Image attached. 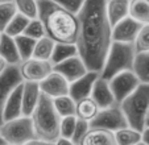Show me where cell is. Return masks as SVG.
I'll list each match as a JSON object with an SVG mask.
<instances>
[{
    "label": "cell",
    "mask_w": 149,
    "mask_h": 145,
    "mask_svg": "<svg viewBox=\"0 0 149 145\" xmlns=\"http://www.w3.org/2000/svg\"><path fill=\"white\" fill-rule=\"evenodd\" d=\"M106 3L107 0H84L77 13V50L86 67L99 74L112 44V26L107 17Z\"/></svg>",
    "instance_id": "obj_1"
},
{
    "label": "cell",
    "mask_w": 149,
    "mask_h": 145,
    "mask_svg": "<svg viewBox=\"0 0 149 145\" xmlns=\"http://www.w3.org/2000/svg\"><path fill=\"white\" fill-rule=\"evenodd\" d=\"M38 19L42 21L46 36L61 44H75L78 36L77 15L59 7L53 0H37Z\"/></svg>",
    "instance_id": "obj_2"
},
{
    "label": "cell",
    "mask_w": 149,
    "mask_h": 145,
    "mask_svg": "<svg viewBox=\"0 0 149 145\" xmlns=\"http://www.w3.org/2000/svg\"><path fill=\"white\" fill-rule=\"evenodd\" d=\"M31 119L37 139L46 140V141L52 142L59 139L61 116L57 114L52 98H49L41 92L38 103L32 112Z\"/></svg>",
    "instance_id": "obj_3"
},
{
    "label": "cell",
    "mask_w": 149,
    "mask_h": 145,
    "mask_svg": "<svg viewBox=\"0 0 149 145\" xmlns=\"http://www.w3.org/2000/svg\"><path fill=\"white\" fill-rule=\"evenodd\" d=\"M119 106L125 116L128 127L141 132L144 129L145 115L149 109V84L140 83Z\"/></svg>",
    "instance_id": "obj_4"
},
{
    "label": "cell",
    "mask_w": 149,
    "mask_h": 145,
    "mask_svg": "<svg viewBox=\"0 0 149 145\" xmlns=\"http://www.w3.org/2000/svg\"><path fill=\"white\" fill-rule=\"evenodd\" d=\"M135 56L136 52L133 44L112 41L99 75L108 81L119 72L132 70Z\"/></svg>",
    "instance_id": "obj_5"
},
{
    "label": "cell",
    "mask_w": 149,
    "mask_h": 145,
    "mask_svg": "<svg viewBox=\"0 0 149 145\" xmlns=\"http://www.w3.org/2000/svg\"><path fill=\"white\" fill-rule=\"evenodd\" d=\"M0 135L8 145H24L36 139L31 116H20L7 120L0 125Z\"/></svg>",
    "instance_id": "obj_6"
},
{
    "label": "cell",
    "mask_w": 149,
    "mask_h": 145,
    "mask_svg": "<svg viewBox=\"0 0 149 145\" xmlns=\"http://www.w3.org/2000/svg\"><path fill=\"white\" fill-rule=\"evenodd\" d=\"M88 124L91 128H102L111 132H116L128 127L127 119L119 104H113L107 108H100L95 117L88 121Z\"/></svg>",
    "instance_id": "obj_7"
},
{
    "label": "cell",
    "mask_w": 149,
    "mask_h": 145,
    "mask_svg": "<svg viewBox=\"0 0 149 145\" xmlns=\"http://www.w3.org/2000/svg\"><path fill=\"white\" fill-rule=\"evenodd\" d=\"M108 83H110V89L112 91L115 102L120 104L128 95L132 94L137 89L140 81L133 72V70H125L108 79Z\"/></svg>",
    "instance_id": "obj_8"
},
{
    "label": "cell",
    "mask_w": 149,
    "mask_h": 145,
    "mask_svg": "<svg viewBox=\"0 0 149 145\" xmlns=\"http://www.w3.org/2000/svg\"><path fill=\"white\" fill-rule=\"evenodd\" d=\"M19 70L21 77H23V81L40 83L53 71V63L50 61H44V59L31 57L25 61L20 62Z\"/></svg>",
    "instance_id": "obj_9"
},
{
    "label": "cell",
    "mask_w": 149,
    "mask_h": 145,
    "mask_svg": "<svg viewBox=\"0 0 149 145\" xmlns=\"http://www.w3.org/2000/svg\"><path fill=\"white\" fill-rule=\"evenodd\" d=\"M23 82V77L20 74L19 65H8L6 71L0 74V125L4 123L3 108L9 92Z\"/></svg>",
    "instance_id": "obj_10"
},
{
    "label": "cell",
    "mask_w": 149,
    "mask_h": 145,
    "mask_svg": "<svg viewBox=\"0 0 149 145\" xmlns=\"http://www.w3.org/2000/svg\"><path fill=\"white\" fill-rule=\"evenodd\" d=\"M53 70L59 72L62 77H65V79L69 83L81 78L82 75H84L88 71V69L86 67L83 59L79 57V54H75V56L70 57L65 61L53 65Z\"/></svg>",
    "instance_id": "obj_11"
},
{
    "label": "cell",
    "mask_w": 149,
    "mask_h": 145,
    "mask_svg": "<svg viewBox=\"0 0 149 145\" xmlns=\"http://www.w3.org/2000/svg\"><path fill=\"white\" fill-rule=\"evenodd\" d=\"M141 25L131 16H127L121 21L112 26V41L115 42H125V44H133Z\"/></svg>",
    "instance_id": "obj_12"
},
{
    "label": "cell",
    "mask_w": 149,
    "mask_h": 145,
    "mask_svg": "<svg viewBox=\"0 0 149 145\" xmlns=\"http://www.w3.org/2000/svg\"><path fill=\"white\" fill-rule=\"evenodd\" d=\"M38 84L42 94L52 99L62 96V95H69V84L70 83L65 79V77H62L59 72L54 71V70Z\"/></svg>",
    "instance_id": "obj_13"
},
{
    "label": "cell",
    "mask_w": 149,
    "mask_h": 145,
    "mask_svg": "<svg viewBox=\"0 0 149 145\" xmlns=\"http://www.w3.org/2000/svg\"><path fill=\"white\" fill-rule=\"evenodd\" d=\"M99 72L88 70L84 75H82L81 78L75 79L74 82H71L69 84V95L74 99L75 102L84 99L91 95V90L95 83V81L98 79Z\"/></svg>",
    "instance_id": "obj_14"
},
{
    "label": "cell",
    "mask_w": 149,
    "mask_h": 145,
    "mask_svg": "<svg viewBox=\"0 0 149 145\" xmlns=\"http://www.w3.org/2000/svg\"><path fill=\"white\" fill-rule=\"evenodd\" d=\"M90 96L96 103V106L99 107V109L107 108V107H111V106H113V104H118L115 102L112 91H111V89H110L108 81L102 78L100 75L98 77V79H96L95 83H94Z\"/></svg>",
    "instance_id": "obj_15"
},
{
    "label": "cell",
    "mask_w": 149,
    "mask_h": 145,
    "mask_svg": "<svg viewBox=\"0 0 149 145\" xmlns=\"http://www.w3.org/2000/svg\"><path fill=\"white\" fill-rule=\"evenodd\" d=\"M21 100H23V115L24 116H31L33 109L36 108L38 99L41 96V90L40 84L37 82L23 81L21 83Z\"/></svg>",
    "instance_id": "obj_16"
},
{
    "label": "cell",
    "mask_w": 149,
    "mask_h": 145,
    "mask_svg": "<svg viewBox=\"0 0 149 145\" xmlns=\"http://www.w3.org/2000/svg\"><path fill=\"white\" fill-rule=\"evenodd\" d=\"M21 83L17 84L9 92L8 98H7L6 103H4V108H3L4 121L23 116V100H21V90H23V86H21Z\"/></svg>",
    "instance_id": "obj_17"
},
{
    "label": "cell",
    "mask_w": 149,
    "mask_h": 145,
    "mask_svg": "<svg viewBox=\"0 0 149 145\" xmlns=\"http://www.w3.org/2000/svg\"><path fill=\"white\" fill-rule=\"evenodd\" d=\"M79 145H116L113 132L102 128H91L83 136Z\"/></svg>",
    "instance_id": "obj_18"
},
{
    "label": "cell",
    "mask_w": 149,
    "mask_h": 145,
    "mask_svg": "<svg viewBox=\"0 0 149 145\" xmlns=\"http://www.w3.org/2000/svg\"><path fill=\"white\" fill-rule=\"evenodd\" d=\"M0 57L7 65H20L21 62L15 38L7 33H0Z\"/></svg>",
    "instance_id": "obj_19"
},
{
    "label": "cell",
    "mask_w": 149,
    "mask_h": 145,
    "mask_svg": "<svg viewBox=\"0 0 149 145\" xmlns=\"http://www.w3.org/2000/svg\"><path fill=\"white\" fill-rule=\"evenodd\" d=\"M106 12L111 26L130 16V0H107Z\"/></svg>",
    "instance_id": "obj_20"
},
{
    "label": "cell",
    "mask_w": 149,
    "mask_h": 145,
    "mask_svg": "<svg viewBox=\"0 0 149 145\" xmlns=\"http://www.w3.org/2000/svg\"><path fill=\"white\" fill-rule=\"evenodd\" d=\"M98 111H99V107L96 106V103L93 100L91 96H87V98L75 102V116L78 119L90 121L91 119L95 117Z\"/></svg>",
    "instance_id": "obj_21"
},
{
    "label": "cell",
    "mask_w": 149,
    "mask_h": 145,
    "mask_svg": "<svg viewBox=\"0 0 149 145\" xmlns=\"http://www.w3.org/2000/svg\"><path fill=\"white\" fill-rule=\"evenodd\" d=\"M132 70L139 78L140 83L149 84V52L136 53Z\"/></svg>",
    "instance_id": "obj_22"
},
{
    "label": "cell",
    "mask_w": 149,
    "mask_h": 145,
    "mask_svg": "<svg viewBox=\"0 0 149 145\" xmlns=\"http://www.w3.org/2000/svg\"><path fill=\"white\" fill-rule=\"evenodd\" d=\"M54 45H56V41L52 40L49 36H44L41 38L36 40L32 57L38 59H44V61H50V57L54 50Z\"/></svg>",
    "instance_id": "obj_23"
},
{
    "label": "cell",
    "mask_w": 149,
    "mask_h": 145,
    "mask_svg": "<svg viewBox=\"0 0 149 145\" xmlns=\"http://www.w3.org/2000/svg\"><path fill=\"white\" fill-rule=\"evenodd\" d=\"M130 16L140 24H149V0H130Z\"/></svg>",
    "instance_id": "obj_24"
},
{
    "label": "cell",
    "mask_w": 149,
    "mask_h": 145,
    "mask_svg": "<svg viewBox=\"0 0 149 145\" xmlns=\"http://www.w3.org/2000/svg\"><path fill=\"white\" fill-rule=\"evenodd\" d=\"M113 135H115L116 145H137L139 142H141V132L131 127L119 129L113 132Z\"/></svg>",
    "instance_id": "obj_25"
},
{
    "label": "cell",
    "mask_w": 149,
    "mask_h": 145,
    "mask_svg": "<svg viewBox=\"0 0 149 145\" xmlns=\"http://www.w3.org/2000/svg\"><path fill=\"white\" fill-rule=\"evenodd\" d=\"M75 54H78L75 44H61V42H56L53 54L50 57V62L53 65H56L58 62H62V61H65V59L70 58V57L75 56Z\"/></svg>",
    "instance_id": "obj_26"
},
{
    "label": "cell",
    "mask_w": 149,
    "mask_h": 145,
    "mask_svg": "<svg viewBox=\"0 0 149 145\" xmlns=\"http://www.w3.org/2000/svg\"><path fill=\"white\" fill-rule=\"evenodd\" d=\"M53 106L61 117L75 115V100L70 95H62L53 99Z\"/></svg>",
    "instance_id": "obj_27"
},
{
    "label": "cell",
    "mask_w": 149,
    "mask_h": 145,
    "mask_svg": "<svg viewBox=\"0 0 149 145\" xmlns=\"http://www.w3.org/2000/svg\"><path fill=\"white\" fill-rule=\"evenodd\" d=\"M29 20L31 19H28V17H25L24 15H21V13L17 12V13L12 17V20L8 22V25L6 26V29H4L1 33H7L11 37L20 36V34L24 33V31H25L26 24H28Z\"/></svg>",
    "instance_id": "obj_28"
},
{
    "label": "cell",
    "mask_w": 149,
    "mask_h": 145,
    "mask_svg": "<svg viewBox=\"0 0 149 145\" xmlns=\"http://www.w3.org/2000/svg\"><path fill=\"white\" fill-rule=\"evenodd\" d=\"M13 38H15V42H16V46H17V50H19L21 61H25V59L31 58L32 54H33L36 40L31 38V37L25 36V34H20V36H16Z\"/></svg>",
    "instance_id": "obj_29"
},
{
    "label": "cell",
    "mask_w": 149,
    "mask_h": 145,
    "mask_svg": "<svg viewBox=\"0 0 149 145\" xmlns=\"http://www.w3.org/2000/svg\"><path fill=\"white\" fill-rule=\"evenodd\" d=\"M16 13H17V8L13 0L0 3V33L6 29L8 22L11 21L12 17Z\"/></svg>",
    "instance_id": "obj_30"
},
{
    "label": "cell",
    "mask_w": 149,
    "mask_h": 145,
    "mask_svg": "<svg viewBox=\"0 0 149 145\" xmlns=\"http://www.w3.org/2000/svg\"><path fill=\"white\" fill-rule=\"evenodd\" d=\"M16 4L17 12L24 15L28 19H36L38 16L37 0H13Z\"/></svg>",
    "instance_id": "obj_31"
},
{
    "label": "cell",
    "mask_w": 149,
    "mask_h": 145,
    "mask_svg": "<svg viewBox=\"0 0 149 145\" xmlns=\"http://www.w3.org/2000/svg\"><path fill=\"white\" fill-rule=\"evenodd\" d=\"M136 53H144L149 52V24H143L133 41Z\"/></svg>",
    "instance_id": "obj_32"
},
{
    "label": "cell",
    "mask_w": 149,
    "mask_h": 145,
    "mask_svg": "<svg viewBox=\"0 0 149 145\" xmlns=\"http://www.w3.org/2000/svg\"><path fill=\"white\" fill-rule=\"evenodd\" d=\"M23 34H25V36L31 37V38H33V40H38V38H41V37L46 36L44 24H42V21L38 19V17L29 20Z\"/></svg>",
    "instance_id": "obj_33"
},
{
    "label": "cell",
    "mask_w": 149,
    "mask_h": 145,
    "mask_svg": "<svg viewBox=\"0 0 149 145\" xmlns=\"http://www.w3.org/2000/svg\"><path fill=\"white\" fill-rule=\"evenodd\" d=\"M77 123V116L71 115V116L61 117V124H59V137L63 139H71L75 129Z\"/></svg>",
    "instance_id": "obj_34"
},
{
    "label": "cell",
    "mask_w": 149,
    "mask_h": 145,
    "mask_svg": "<svg viewBox=\"0 0 149 145\" xmlns=\"http://www.w3.org/2000/svg\"><path fill=\"white\" fill-rule=\"evenodd\" d=\"M90 129V124L88 121L86 120H82V119H78L77 117V123H75V129H74V133H73V137H71V141L74 142L75 145H79L81 140L83 139V136L87 133V131Z\"/></svg>",
    "instance_id": "obj_35"
},
{
    "label": "cell",
    "mask_w": 149,
    "mask_h": 145,
    "mask_svg": "<svg viewBox=\"0 0 149 145\" xmlns=\"http://www.w3.org/2000/svg\"><path fill=\"white\" fill-rule=\"evenodd\" d=\"M53 1L74 15L78 13L84 4V0H53Z\"/></svg>",
    "instance_id": "obj_36"
},
{
    "label": "cell",
    "mask_w": 149,
    "mask_h": 145,
    "mask_svg": "<svg viewBox=\"0 0 149 145\" xmlns=\"http://www.w3.org/2000/svg\"><path fill=\"white\" fill-rule=\"evenodd\" d=\"M24 145H54V142H52V141H46V140H41V139H33V140H31V141H28V142H25Z\"/></svg>",
    "instance_id": "obj_37"
},
{
    "label": "cell",
    "mask_w": 149,
    "mask_h": 145,
    "mask_svg": "<svg viewBox=\"0 0 149 145\" xmlns=\"http://www.w3.org/2000/svg\"><path fill=\"white\" fill-rule=\"evenodd\" d=\"M141 142L144 145H149V128H144L141 131Z\"/></svg>",
    "instance_id": "obj_38"
},
{
    "label": "cell",
    "mask_w": 149,
    "mask_h": 145,
    "mask_svg": "<svg viewBox=\"0 0 149 145\" xmlns=\"http://www.w3.org/2000/svg\"><path fill=\"white\" fill-rule=\"evenodd\" d=\"M54 145H75L70 139H63V137H59L54 141Z\"/></svg>",
    "instance_id": "obj_39"
},
{
    "label": "cell",
    "mask_w": 149,
    "mask_h": 145,
    "mask_svg": "<svg viewBox=\"0 0 149 145\" xmlns=\"http://www.w3.org/2000/svg\"><path fill=\"white\" fill-rule=\"evenodd\" d=\"M8 67V65H7V62L4 61L1 57H0V74H3L4 71H6V69Z\"/></svg>",
    "instance_id": "obj_40"
},
{
    "label": "cell",
    "mask_w": 149,
    "mask_h": 145,
    "mask_svg": "<svg viewBox=\"0 0 149 145\" xmlns=\"http://www.w3.org/2000/svg\"><path fill=\"white\" fill-rule=\"evenodd\" d=\"M144 128H149V109L145 115V120H144Z\"/></svg>",
    "instance_id": "obj_41"
},
{
    "label": "cell",
    "mask_w": 149,
    "mask_h": 145,
    "mask_svg": "<svg viewBox=\"0 0 149 145\" xmlns=\"http://www.w3.org/2000/svg\"><path fill=\"white\" fill-rule=\"evenodd\" d=\"M0 145H8V144L6 142V140L1 137V135H0Z\"/></svg>",
    "instance_id": "obj_42"
},
{
    "label": "cell",
    "mask_w": 149,
    "mask_h": 145,
    "mask_svg": "<svg viewBox=\"0 0 149 145\" xmlns=\"http://www.w3.org/2000/svg\"><path fill=\"white\" fill-rule=\"evenodd\" d=\"M3 1H9V0H0V3H3Z\"/></svg>",
    "instance_id": "obj_43"
},
{
    "label": "cell",
    "mask_w": 149,
    "mask_h": 145,
    "mask_svg": "<svg viewBox=\"0 0 149 145\" xmlns=\"http://www.w3.org/2000/svg\"><path fill=\"white\" fill-rule=\"evenodd\" d=\"M137 145H144V144H143V142H139V144H137Z\"/></svg>",
    "instance_id": "obj_44"
}]
</instances>
